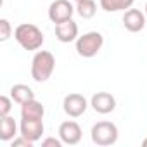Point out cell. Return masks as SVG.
Segmentation results:
<instances>
[{"label": "cell", "instance_id": "obj_1", "mask_svg": "<svg viewBox=\"0 0 147 147\" xmlns=\"http://www.w3.org/2000/svg\"><path fill=\"white\" fill-rule=\"evenodd\" d=\"M14 38L24 50H38V49H42V45L45 42L42 30L31 23L19 24L14 30Z\"/></svg>", "mask_w": 147, "mask_h": 147}, {"label": "cell", "instance_id": "obj_2", "mask_svg": "<svg viewBox=\"0 0 147 147\" xmlns=\"http://www.w3.org/2000/svg\"><path fill=\"white\" fill-rule=\"evenodd\" d=\"M55 69V57L49 50H38L31 61V78L38 83L47 82Z\"/></svg>", "mask_w": 147, "mask_h": 147}, {"label": "cell", "instance_id": "obj_3", "mask_svg": "<svg viewBox=\"0 0 147 147\" xmlns=\"http://www.w3.org/2000/svg\"><path fill=\"white\" fill-rule=\"evenodd\" d=\"M102 45H104V36L99 31H88L76 38V52H78V55H82L85 59L95 57L99 54V50L102 49Z\"/></svg>", "mask_w": 147, "mask_h": 147}, {"label": "cell", "instance_id": "obj_4", "mask_svg": "<svg viewBox=\"0 0 147 147\" xmlns=\"http://www.w3.org/2000/svg\"><path fill=\"white\" fill-rule=\"evenodd\" d=\"M90 137L95 145H113L118 140V126L111 121H99L92 126Z\"/></svg>", "mask_w": 147, "mask_h": 147}, {"label": "cell", "instance_id": "obj_5", "mask_svg": "<svg viewBox=\"0 0 147 147\" xmlns=\"http://www.w3.org/2000/svg\"><path fill=\"white\" fill-rule=\"evenodd\" d=\"M75 11H76V7H73V4L69 0H54L49 5V19L54 24H59L62 21L73 19Z\"/></svg>", "mask_w": 147, "mask_h": 147}, {"label": "cell", "instance_id": "obj_6", "mask_svg": "<svg viewBox=\"0 0 147 147\" xmlns=\"http://www.w3.org/2000/svg\"><path fill=\"white\" fill-rule=\"evenodd\" d=\"M87 107H88V102H87V99L82 94H69L62 100V109H64V113L69 118H80V116H83L85 111H87Z\"/></svg>", "mask_w": 147, "mask_h": 147}, {"label": "cell", "instance_id": "obj_7", "mask_svg": "<svg viewBox=\"0 0 147 147\" xmlns=\"http://www.w3.org/2000/svg\"><path fill=\"white\" fill-rule=\"evenodd\" d=\"M82 126L76 121H64L59 126V138L66 145H76L82 140Z\"/></svg>", "mask_w": 147, "mask_h": 147}, {"label": "cell", "instance_id": "obj_8", "mask_svg": "<svg viewBox=\"0 0 147 147\" xmlns=\"http://www.w3.org/2000/svg\"><path fill=\"white\" fill-rule=\"evenodd\" d=\"M90 106L99 114H109L116 109V99L109 92H97L90 99Z\"/></svg>", "mask_w": 147, "mask_h": 147}, {"label": "cell", "instance_id": "obj_9", "mask_svg": "<svg viewBox=\"0 0 147 147\" xmlns=\"http://www.w3.org/2000/svg\"><path fill=\"white\" fill-rule=\"evenodd\" d=\"M43 119H21L19 131L23 137H26L31 142H38L43 135Z\"/></svg>", "mask_w": 147, "mask_h": 147}, {"label": "cell", "instance_id": "obj_10", "mask_svg": "<svg viewBox=\"0 0 147 147\" xmlns=\"http://www.w3.org/2000/svg\"><path fill=\"white\" fill-rule=\"evenodd\" d=\"M145 14L142 12V11H138V9H128V11H125V14H123V24H125V28L128 30V31H131V33H138V31H142L144 28H145Z\"/></svg>", "mask_w": 147, "mask_h": 147}, {"label": "cell", "instance_id": "obj_11", "mask_svg": "<svg viewBox=\"0 0 147 147\" xmlns=\"http://www.w3.org/2000/svg\"><path fill=\"white\" fill-rule=\"evenodd\" d=\"M55 38L62 43L75 42L78 38V24L73 19H67V21L55 24Z\"/></svg>", "mask_w": 147, "mask_h": 147}, {"label": "cell", "instance_id": "obj_12", "mask_svg": "<svg viewBox=\"0 0 147 147\" xmlns=\"http://www.w3.org/2000/svg\"><path fill=\"white\" fill-rule=\"evenodd\" d=\"M45 107L36 99L28 100L21 106V119H43Z\"/></svg>", "mask_w": 147, "mask_h": 147}, {"label": "cell", "instance_id": "obj_13", "mask_svg": "<svg viewBox=\"0 0 147 147\" xmlns=\"http://www.w3.org/2000/svg\"><path fill=\"white\" fill-rule=\"evenodd\" d=\"M18 135V123L12 116H4L0 121V140L11 142Z\"/></svg>", "mask_w": 147, "mask_h": 147}, {"label": "cell", "instance_id": "obj_14", "mask_svg": "<svg viewBox=\"0 0 147 147\" xmlns=\"http://www.w3.org/2000/svg\"><path fill=\"white\" fill-rule=\"evenodd\" d=\"M11 97H12L14 102H18L19 106H23L24 102L35 99V92H33L28 85H24V83H18V85H12V88H11Z\"/></svg>", "mask_w": 147, "mask_h": 147}, {"label": "cell", "instance_id": "obj_15", "mask_svg": "<svg viewBox=\"0 0 147 147\" xmlns=\"http://www.w3.org/2000/svg\"><path fill=\"white\" fill-rule=\"evenodd\" d=\"M99 2L106 12H118V11H128L135 0H99Z\"/></svg>", "mask_w": 147, "mask_h": 147}, {"label": "cell", "instance_id": "obj_16", "mask_svg": "<svg viewBox=\"0 0 147 147\" xmlns=\"http://www.w3.org/2000/svg\"><path fill=\"white\" fill-rule=\"evenodd\" d=\"M76 12L83 19H90L97 12V4L94 2V0H78L76 2Z\"/></svg>", "mask_w": 147, "mask_h": 147}, {"label": "cell", "instance_id": "obj_17", "mask_svg": "<svg viewBox=\"0 0 147 147\" xmlns=\"http://www.w3.org/2000/svg\"><path fill=\"white\" fill-rule=\"evenodd\" d=\"M11 109H12V97L2 95V97H0V118L9 116Z\"/></svg>", "mask_w": 147, "mask_h": 147}, {"label": "cell", "instance_id": "obj_18", "mask_svg": "<svg viewBox=\"0 0 147 147\" xmlns=\"http://www.w3.org/2000/svg\"><path fill=\"white\" fill-rule=\"evenodd\" d=\"M11 33H12L11 23L7 19H0V42H7L11 38Z\"/></svg>", "mask_w": 147, "mask_h": 147}, {"label": "cell", "instance_id": "obj_19", "mask_svg": "<svg viewBox=\"0 0 147 147\" xmlns=\"http://www.w3.org/2000/svg\"><path fill=\"white\" fill-rule=\"evenodd\" d=\"M11 142H12V144H11L12 147H31V145L35 144V142H31V140H28L26 137H23L21 133H19V137H16V138H12Z\"/></svg>", "mask_w": 147, "mask_h": 147}, {"label": "cell", "instance_id": "obj_20", "mask_svg": "<svg viewBox=\"0 0 147 147\" xmlns=\"http://www.w3.org/2000/svg\"><path fill=\"white\" fill-rule=\"evenodd\" d=\"M64 142L61 138H54V137H49L45 140H42V147H61Z\"/></svg>", "mask_w": 147, "mask_h": 147}, {"label": "cell", "instance_id": "obj_21", "mask_svg": "<svg viewBox=\"0 0 147 147\" xmlns=\"http://www.w3.org/2000/svg\"><path fill=\"white\" fill-rule=\"evenodd\" d=\"M142 147H147V138H144V140H142Z\"/></svg>", "mask_w": 147, "mask_h": 147}, {"label": "cell", "instance_id": "obj_22", "mask_svg": "<svg viewBox=\"0 0 147 147\" xmlns=\"http://www.w3.org/2000/svg\"><path fill=\"white\" fill-rule=\"evenodd\" d=\"M145 16H147V4H145Z\"/></svg>", "mask_w": 147, "mask_h": 147}, {"label": "cell", "instance_id": "obj_23", "mask_svg": "<svg viewBox=\"0 0 147 147\" xmlns=\"http://www.w3.org/2000/svg\"><path fill=\"white\" fill-rule=\"evenodd\" d=\"M75 2H78V0H75Z\"/></svg>", "mask_w": 147, "mask_h": 147}]
</instances>
